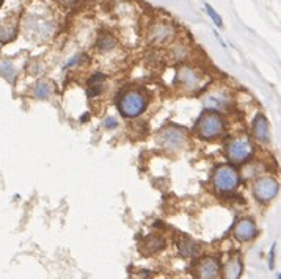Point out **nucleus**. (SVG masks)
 <instances>
[{"instance_id": "1", "label": "nucleus", "mask_w": 281, "mask_h": 279, "mask_svg": "<svg viewBox=\"0 0 281 279\" xmlns=\"http://www.w3.org/2000/svg\"><path fill=\"white\" fill-rule=\"evenodd\" d=\"M117 105L120 113L124 118L134 119V118H138L145 111L148 105V99L143 91L137 88H129L120 92V96L117 98Z\"/></svg>"}, {"instance_id": "2", "label": "nucleus", "mask_w": 281, "mask_h": 279, "mask_svg": "<svg viewBox=\"0 0 281 279\" xmlns=\"http://www.w3.org/2000/svg\"><path fill=\"white\" fill-rule=\"evenodd\" d=\"M227 130V122L218 111L206 110L195 124V132L201 140H215L223 137Z\"/></svg>"}, {"instance_id": "3", "label": "nucleus", "mask_w": 281, "mask_h": 279, "mask_svg": "<svg viewBox=\"0 0 281 279\" xmlns=\"http://www.w3.org/2000/svg\"><path fill=\"white\" fill-rule=\"evenodd\" d=\"M212 185L218 193H233L240 185V173L237 171L236 165H218L212 173Z\"/></svg>"}, {"instance_id": "4", "label": "nucleus", "mask_w": 281, "mask_h": 279, "mask_svg": "<svg viewBox=\"0 0 281 279\" xmlns=\"http://www.w3.org/2000/svg\"><path fill=\"white\" fill-rule=\"evenodd\" d=\"M224 151H227L228 160L233 165H245L247 162H250L253 159L256 149H255L253 141L248 137L242 135V137H236V138L230 140L227 143Z\"/></svg>"}, {"instance_id": "5", "label": "nucleus", "mask_w": 281, "mask_h": 279, "mask_svg": "<svg viewBox=\"0 0 281 279\" xmlns=\"http://www.w3.org/2000/svg\"><path fill=\"white\" fill-rule=\"evenodd\" d=\"M159 143L166 151L181 152V151H185V147L189 146V137H187V134L182 129L175 126H166L160 130Z\"/></svg>"}, {"instance_id": "6", "label": "nucleus", "mask_w": 281, "mask_h": 279, "mask_svg": "<svg viewBox=\"0 0 281 279\" xmlns=\"http://www.w3.org/2000/svg\"><path fill=\"white\" fill-rule=\"evenodd\" d=\"M279 192V182L275 176L264 173L253 180V196L258 202L267 204L276 198Z\"/></svg>"}, {"instance_id": "7", "label": "nucleus", "mask_w": 281, "mask_h": 279, "mask_svg": "<svg viewBox=\"0 0 281 279\" xmlns=\"http://www.w3.org/2000/svg\"><path fill=\"white\" fill-rule=\"evenodd\" d=\"M175 80H176V85L181 91L195 92V91L201 89V86L204 83V76L201 74V71L196 69L195 66L182 65V66H179V69L176 72Z\"/></svg>"}, {"instance_id": "8", "label": "nucleus", "mask_w": 281, "mask_h": 279, "mask_svg": "<svg viewBox=\"0 0 281 279\" xmlns=\"http://www.w3.org/2000/svg\"><path fill=\"white\" fill-rule=\"evenodd\" d=\"M148 38L154 44H168L176 38V28L170 22H156L149 28Z\"/></svg>"}, {"instance_id": "9", "label": "nucleus", "mask_w": 281, "mask_h": 279, "mask_svg": "<svg viewBox=\"0 0 281 279\" xmlns=\"http://www.w3.org/2000/svg\"><path fill=\"white\" fill-rule=\"evenodd\" d=\"M203 102H204L206 110H212V111H218V113H221L223 110H227L230 107L231 96L223 89L209 91V92H206V96L203 98Z\"/></svg>"}, {"instance_id": "10", "label": "nucleus", "mask_w": 281, "mask_h": 279, "mask_svg": "<svg viewBox=\"0 0 281 279\" xmlns=\"http://www.w3.org/2000/svg\"><path fill=\"white\" fill-rule=\"evenodd\" d=\"M251 134H253V138L261 144L270 143V124L264 113H256L251 122Z\"/></svg>"}, {"instance_id": "11", "label": "nucleus", "mask_w": 281, "mask_h": 279, "mask_svg": "<svg viewBox=\"0 0 281 279\" xmlns=\"http://www.w3.org/2000/svg\"><path fill=\"white\" fill-rule=\"evenodd\" d=\"M196 279H217L220 274L218 260L214 257H204L196 264L195 268Z\"/></svg>"}, {"instance_id": "12", "label": "nucleus", "mask_w": 281, "mask_h": 279, "mask_svg": "<svg viewBox=\"0 0 281 279\" xmlns=\"http://www.w3.org/2000/svg\"><path fill=\"white\" fill-rule=\"evenodd\" d=\"M258 234L256 223L251 218H242L236 223L233 235L239 241H251Z\"/></svg>"}, {"instance_id": "13", "label": "nucleus", "mask_w": 281, "mask_h": 279, "mask_svg": "<svg viewBox=\"0 0 281 279\" xmlns=\"http://www.w3.org/2000/svg\"><path fill=\"white\" fill-rule=\"evenodd\" d=\"M243 271V264L239 256H233L227 264H224L223 276L224 279H240Z\"/></svg>"}, {"instance_id": "14", "label": "nucleus", "mask_w": 281, "mask_h": 279, "mask_svg": "<svg viewBox=\"0 0 281 279\" xmlns=\"http://www.w3.org/2000/svg\"><path fill=\"white\" fill-rule=\"evenodd\" d=\"M105 80H107V77L104 76V74H101V72L95 74L88 82V95L91 98L99 96L105 88Z\"/></svg>"}, {"instance_id": "15", "label": "nucleus", "mask_w": 281, "mask_h": 279, "mask_svg": "<svg viewBox=\"0 0 281 279\" xmlns=\"http://www.w3.org/2000/svg\"><path fill=\"white\" fill-rule=\"evenodd\" d=\"M33 92H35L36 98H40V99H47V98L52 95V92H53V85H52L50 82H47V80H43V82H40L38 85L35 86Z\"/></svg>"}, {"instance_id": "16", "label": "nucleus", "mask_w": 281, "mask_h": 279, "mask_svg": "<svg viewBox=\"0 0 281 279\" xmlns=\"http://www.w3.org/2000/svg\"><path fill=\"white\" fill-rule=\"evenodd\" d=\"M178 248L179 251L184 254V256H196V245L190 238H181L179 243H178Z\"/></svg>"}, {"instance_id": "17", "label": "nucleus", "mask_w": 281, "mask_h": 279, "mask_svg": "<svg viewBox=\"0 0 281 279\" xmlns=\"http://www.w3.org/2000/svg\"><path fill=\"white\" fill-rule=\"evenodd\" d=\"M0 74H2L4 79H7L10 83H13L16 79V68L10 61H0Z\"/></svg>"}, {"instance_id": "18", "label": "nucleus", "mask_w": 281, "mask_h": 279, "mask_svg": "<svg viewBox=\"0 0 281 279\" xmlns=\"http://www.w3.org/2000/svg\"><path fill=\"white\" fill-rule=\"evenodd\" d=\"M16 36V27L14 24H10L8 21L0 24V40L2 41H11Z\"/></svg>"}, {"instance_id": "19", "label": "nucleus", "mask_w": 281, "mask_h": 279, "mask_svg": "<svg viewBox=\"0 0 281 279\" xmlns=\"http://www.w3.org/2000/svg\"><path fill=\"white\" fill-rule=\"evenodd\" d=\"M163 248V240L160 237H148L145 241V250L148 253H157Z\"/></svg>"}, {"instance_id": "20", "label": "nucleus", "mask_w": 281, "mask_h": 279, "mask_svg": "<svg viewBox=\"0 0 281 279\" xmlns=\"http://www.w3.org/2000/svg\"><path fill=\"white\" fill-rule=\"evenodd\" d=\"M204 8H206V13H208V16L212 19V22L218 27V28H223L224 25H223V19H221V16L209 5V4H204Z\"/></svg>"}, {"instance_id": "21", "label": "nucleus", "mask_w": 281, "mask_h": 279, "mask_svg": "<svg viewBox=\"0 0 281 279\" xmlns=\"http://www.w3.org/2000/svg\"><path fill=\"white\" fill-rule=\"evenodd\" d=\"M98 47H99L102 52H108L110 49L115 47V40L111 38V36H108V35L101 36V38H99V43H98Z\"/></svg>"}, {"instance_id": "22", "label": "nucleus", "mask_w": 281, "mask_h": 279, "mask_svg": "<svg viewBox=\"0 0 281 279\" xmlns=\"http://www.w3.org/2000/svg\"><path fill=\"white\" fill-rule=\"evenodd\" d=\"M172 53L175 55V58H176V60L184 61V60H185V57H187V53H189V50H187V47H185V46L178 44V46H175V47H173Z\"/></svg>"}, {"instance_id": "23", "label": "nucleus", "mask_w": 281, "mask_h": 279, "mask_svg": "<svg viewBox=\"0 0 281 279\" xmlns=\"http://www.w3.org/2000/svg\"><path fill=\"white\" fill-rule=\"evenodd\" d=\"M104 127L105 129H115L117 126H118V121H117V118H114V116H107L105 119H104Z\"/></svg>"}, {"instance_id": "24", "label": "nucleus", "mask_w": 281, "mask_h": 279, "mask_svg": "<svg viewBox=\"0 0 281 279\" xmlns=\"http://www.w3.org/2000/svg\"><path fill=\"white\" fill-rule=\"evenodd\" d=\"M269 254H270V259H269V267H270V270H273V267H275V254H276V245H275V243L272 245V248H270Z\"/></svg>"}, {"instance_id": "25", "label": "nucleus", "mask_w": 281, "mask_h": 279, "mask_svg": "<svg viewBox=\"0 0 281 279\" xmlns=\"http://www.w3.org/2000/svg\"><path fill=\"white\" fill-rule=\"evenodd\" d=\"M60 4H63V5H72V4H76L77 0H59Z\"/></svg>"}, {"instance_id": "26", "label": "nucleus", "mask_w": 281, "mask_h": 279, "mask_svg": "<svg viewBox=\"0 0 281 279\" xmlns=\"http://www.w3.org/2000/svg\"><path fill=\"white\" fill-rule=\"evenodd\" d=\"M278 279H281V273H279V274H278Z\"/></svg>"}, {"instance_id": "27", "label": "nucleus", "mask_w": 281, "mask_h": 279, "mask_svg": "<svg viewBox=\"0 0 281 279\" xmlns=\"http://www.w3.org/2000/svg\"><path fill=\"white\" fill-rule=\"evenodd\" d=\"M2 2H4V0H0V5H2Z\"/></svg>"}]
</instances>
